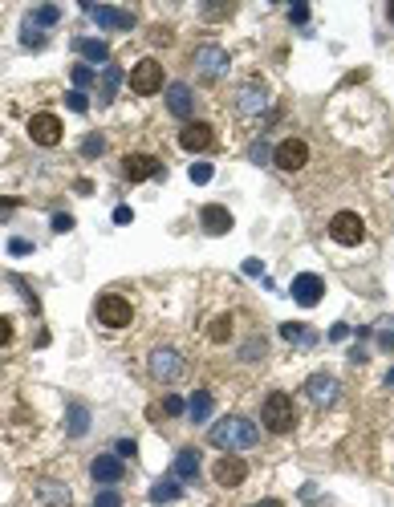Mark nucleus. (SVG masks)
<instances>
[{"instance_id": "4c0bfd02", "label": "nucleus", "mask_w": 394, "mask_h": 507, "mask_svg": "<svg viewBox=\"0 0 394 507\" xmlns=\"http://www.w3.org/2000/svg\"><path fill=\"white\" fill-rule=\"evenodd\" d=\"M289 20H293V25H305V20H309V4H293V8H289Z\"/></svg>"}, {"instance_id": "de8ad7c7", "label": "nucleus", "mask_w": 394, "mask_h": 507, "mask_svg": "<svg viewBox=\"0 0 394 507\" xmlns=\"http://www.w3.org/2000/svg\"><path fill=\"white\" fill-rule=\"evenodd\" d=\"M13 207H17V199H0V219H4V215H13Z\"/></svg>"}, {"instance_id": "473e14b6", "label": "nucleus", "mask_w": 394, "mask_h": 507, "mask_svg": "<svg viewBox=\"0 0 394 507\" xmlns=\"http://www.w3.org/2000/svg\"><path fill=\"white\" fill-rule=\"evenodd\" d=\"M212 175H215L212 163H196L191 166V183H212Z\"/></svg>"}, {"instance_id": "9d476101", "label": "nucleus", "mask_w": 394, "mask_h": 507, "mask_svg": "<svg viewBox=\"0 0 394 507\" xmlns=\"http://www.w3.org/2000/svg\"><path fill=\"white\" fill-rule=\"evenodd\" d=\"M29 138L37 147H57L61 142V118L57 114H33L29 118Z\"/></svg>"}, {"instance_id": "2eb2a0df", "label": "nucleus", "mask_w": 394, "mask_h": 507, "mask_svg": "<svg viewBox=\"0 0 394 507\" xmlns=\"http://www.w3.org/2000/svg\"><path fill=\"white\" fill-rule=\"evenodd\" d=\"M85 13L98 20L102 29H134V13H126V8H110V4H85Z\"/></svg>"}, {"instance_id": "aec40b11", "label": "nucleus", "mask_w": 394, "mask_h": 507, "mask_svg": "<svg viewBox=\"0 0 394 507\" xmlns=\"http://www.w3.org/2000/svg\"><path fill=\"white\" fill-rule=\"evenodd\" d=\"M167 110L175 118H191V110H196V94H191V85H167Z\"/></svg>"}, {"instance_id": "f8f14e48", "label": "nucleus", "mask_w": 394, "mask_h": 507, "mask_svg": "<svg viewBox=\"0 0 394 507\" xmlns=\"http://www.w3.org/2000/svg\"><path fill=\"white\" fill-rule=\"evenodd\" d=\"M273 159H277L280 171H301V166L309 163V147H305L301 138H285V142L273 150Z\"/></svg>"}, {"instance_id": "f704fd0d", "label": "nucleus", "mask_w": 394, "mask_h": 507, "mask_svg": "<svg viewBox=\"0 0 394 507\" xmlns=\"http://www.w3.org/2000/svg\"><path fill=\"white\" fill-rule=\"evenodd\" d=\"M90 82H94V69H90V66H73V85H78V90H85Z\"/></svg>"}, {"instance_id": "79ce46f5", "label": "nucleus", "mask_w": 394, "mask_h": 507, "mask_svg": "<svg viewBox=\"0 0 394 507\" xmlns=\"http://www.w3.org/2000/svg\"><path fill=\"white\" fill-rule=\"evenodd\" d=\"M203 17H232V4H208Z\"/></svg>"}, {"instance_id": "09e8293b", "label": "nucleus", "mask_w": 394, "mask_h": 507, "mask_svg": "<svg viewBox=\"0 0 394 507\" xmlns=\"http://www.w3.org/2000/svg\"><path fill=\"white\" fill-rule=\"evenodd\" d=\"M252 507H285L280 499H261V503H252Z\"/></svg>"}, {"instance_id": "58836bf2", "label": "nucleus", "mask_w": 394, "mask_h": 507, "mask_svg": "<svg viewBox=\"0 0 394 507\" xmlns=\"http://www.w3.org/2000/svg\"><path fill=\"white\" fill-rule=\"evenodd\" d=\"M248 154H252V163H264L273 150H268V142H252V150H248Z\"/></svg>"}, {"instance_id": "a211bd4d", "label": "nucleus", "mask_w": 394, "mask_h": 507, "mask_svg": "<svg viewBox=\"0 0 394 507\" xmlns=\"http://www.w3.org/2000/svg\"><path fill=\"white\" fill-rule=\"evenodd\" d=\"M199 224H203L208 236H228L232 231V212L224 207V203H208V207L199 212Z\"/></svg>"}, {"instance_id": "4be33fe9", "label": "nucleus", "mask_w": 394, "mask_h": 507, "mask_svg": "<svg viewBox=\"0 0 394 507\" xmlns=\"http://www.w3.org/2000/svg\"><path fill=\"white\" fill-rule=\"evenodd\" d=\"M73 49L82 53L85 61H94V66H106V61H110V45L98 41V37H78V41H73Z\"/></svg>"}, {"instance_id": "412c9836", "label": "nucleus", "mask_w": 394, "mask_h": 507, "mask_svg": "<svg viewBox=\"0 0 394 507\" xmlns=\"http://www.w3.org/2000/svg\"><path fill=\"white\" fill-rule=\"evenodd\" d=\"M175 479L179 483H196L199 479V451H191V446H183L179 455H175Z\"/></svg>"}, {"instance_id": "c756f323", "label": "nucleus", "mask_w": 394, "mask_h": 507, "mask_svg": "<svg viewBox=\"0 0 394 507\" xmlns=\"http://www.w3.org/2000/svg\"><path fill=\"white\" fill-rule=\"evenodd\" d=\"M183 410H187V406H183V398H179V393H167V398H163V406H155L150 414H167V418H179Z\"/></svg>"}, {"instance_id": "f03ea898", "label": "nucleus", "mask_w": 394, "mask_h": 507, "mask_svg": "<svg viewBox=\"0 0 394 507\" xmlns=\"http://www.w3.org/2000/svg\"><path fill=\"white\" fill-rule=\"evenodd\" d=\"M261 418H264V430H273V434H289V430L297 426L293 398H289V393H280V390H273L268 398H264Z\"/></svg>"}, {"instance_id": "1a4fd4ad", "label": "nucleus", "mask_w": 394, "mask_h": 507, "mask_svg": "<svg viewBox=\"0 0 394 507\" xmlns=\"http://www.w3.org/2000/svg\"><path fill=\"white\" fill-rule=\"evenodd\" d=\"M33 499H37V507H69L73 503V491L66 483H57V479H37Z\"/></svg>"}, {"instance_id": "bb28decb", "label": "nucleus", "mask_w": 394, "mask_h": 507, "mask_svg": "<svg viewBox=\"0 0 394 507\" xmlns=\"http://www.w3.org/2000/svg\"><path fill=\"white\" fill-rule=\"evenodd\" d=\"M232 329H236L232 312H220V317L212 321V329H208V337H212L215 345H224V341H232Z\"/></svg>"}, {"instance_id": "7c9ffc66", "label": "nucleus", "mask_w": 394, "mask_h": 507, "mask_svg": "<svg viewBox=\"0 0 394 507\" xmlns=\"http://www.w3.org/2000/svg\"><path fill=\"white\" fill-rule=\"evenodd\" d=\"M102 150H106V138H102V134H85V142H82V154H85V159H98Z\"/></svg>"}, {"instance_id": "c85d7f7f", "label": "nucleus", "mask_w": 394, "mask_h": 507, "mask_svg": "<svg viewBox=\"0 0 394 507\" xmlns=\"http://www.w3.org/2000/svg\"><path fill=\"white\" fill-rule=\"evenodd\" d=\"M118 82H122V69H118V66H106V78H102V102L114 98Z\"/></svg>"}, {"instance_id": "a18cd8bd", "label": "nucleus", "mask_w": 394, "mask_h": 507, "mask_svg": "<svg viewBox=\"0 0 394 507\" xmlns=\"http://www.w3.org/2000/svg\"><path fill=\"white\" fill-rule=\"evenodd\" d=\"M350 337V325H333L329 329V341H345Z\"/></svg>"}, {"instance_id": "6e6552de", "label": "nucleus", "mask_w": 394, "mask_h": 507, "mask_svg": "<svg viewBox=\"0 0 394 507\" xmlns=\"http://www.w3.org/2000/svg\"><path fill=\"white\" fill-rule=\"evenodd\" d=\"M321 293H326V280L317 276V272H297L293 284H289V296H293L297 305H305V309H313L321 300Z\"/></svg>"}, {"instance_id": "c9c22d12", "label": "nucleus", "mask_w": 394, "mask_h": 507, "mask_svg": "<svg viewBox=\"0 0 394 507\" xmlns=\"http://www.w3.org/2000/svg\"><path fill=\"white\" fill-rule=\"evenodd\" d=\"M94 507H122V495L118 491H102L98 499H94Z\"/></svg>"}, {"instance_id": "ddd939ff", "label": "nucleus", "mask_w": 394, "mask_h": 507, "mask_svg": "<svg viewBox=\"0 0 394 507\" xmlns=\"http://www.w3.org/2000/svg\"><path fill=\"white\" fill-rule=\"evenodd\" d=\"M305 393H309L317 406H333V402L342 398V386H338V377H329V374H313L309 381H305Z\"/></svg>"}, {"instance_id": "6ab92c4d", "label": "nucleus", "mask_w": 394, "mask_h": 507, "mask_svg": "<svg viewBox=\"0 0 394 507\" xmlns=\"http://www.w3.org/2000/svg\"><path fill=\"white\" fill-rule=\"evenodd\" d=\"M90 475H94V483H118L122 475H126V467H122V458L118 455H98L94 463H90Z\"/></svg>"}, {"instance_id": "8fccbe9b", "label": "nucleus", "mask_w": 394, "mask_h": 507, "mask_svg": "<svg viewBox=\"0 0 394 507\" xmlns=\"http://www.w3.org/2000/svg\"><path fill=\"white\" fill-rule=\"evenodd\" d=\"M386 381H390V386H394V369H390V374H386Z\"/></svg>"}, {"instance_id": "393cba45", "label": "nucleus", "mask_w": 394, "mask_h": 507, "mask_svg": "<svg viewBox=\"0 0 394 507\" xmlns=\"http://www.w3.org/2000/svg\"><path fill=\"white\" fill-rule=\"evenodd\" d=\"M280 337L285 341L301 345V349H309V345H317V333H313L309 325H297V321H289V325H280Z\"/></svg>"}, {"instance_id": "7ed1b4c3", "label": "nucleus", "mask_w": 394, "mask_h": 507, "mask_svg": "<svg viewBox=\"0 0 394 507\" xmlns=\"http://www.w3.org/2000/svg\"><path fill=\"white\" fill-rule=\"evenodd\" d=\"M147 365H150V377H155V381H163V386H175V381L187 374V361H183V353H179V349H171V345L150 349Z\"/></svg>"}, {"instance_id": "39448f33", "label": "nucleus", "mask_w": 394, "mask_h": 507, "mask_svg": "<svg viewBox=\"0 0 394 507\" xmlns=\"http://www.w3.org/2000/svg\"><path fill=\"white\" fill-rule=\"evenodd\" d=\"M131 90L138 94V98L159 94V90H163V66H159L155 57H143V61L131 69Z\"/></svg>"}, {"instance_id": "5701e85b", "label": "nucleus", "mask_w": 394, "mask_h": 507, "mask_svg": "<svg viewBox=\"0 0 394 507\" xmlns=\"http://www.w3.org/2000/svg\"><path fill=\"white\" fill-rule=\"evenodd\" d=\"M66 430H69V439H85V434H90V406H85V402H73V406H69Z\"/></svg>"}, {"instance_id": "c03bdc74", "label": "nucleus", "mask_w": 394, "mask_h": 507, "mask_svg": "<svg viewBox=\"0 0 394 507\" xmlns=\"http://www.w3.org/2000/svg\"><path fill=\"white\" fill-rule=\"evenodd\" d=\"M244 276H264V264L261 260H244Z\"/></svg>"}, {"instance_id": "e433bc0d", "label": "nucleus", "mask_w": 394, "mask_h": 507, "mask_svg": "<svg viewBox=\"0 0 394 507\" xmlns=\"http://www.w3.org/2000/svg\"><path fill=\"white\" fill-rule=\"evenodd\" d=\"M114 455H118V458H134V455H138V446H134V439H118Z\"/></svg>"}, {"instance_id": "f257e3e1", "label": "nucleus", "mask_w": 394, "mask_h": 507, "mask_svg": "<svg viewBox=\"0 0 394 507\" xmlns=\"http://www.w3.org/2000/svg\"><path fill=\"white\" fill-rule=\"evenodd\" d=\"M256 442H261L256 422H248V418H240V414H228V418H220V422L212 426V446L228 451V455L248 451V446H256Z\"/></svg>"}, {"instance_id": "37998d69", "label": "nucleus", "mask_w": 394, "mask_h": 507, "mask_svg": "<svg viewBox=\"0 0 394 507\" xmlns=\"http://www.w3.org/2000/svg\"><path fill=\"white\" fill-rule=\"evenodd\" d=\"M8 252H13V256H29V252H33V244H29V240H13V244H8Z\"/></svg>"}, {"instance_id": "ea45409f", "label": "nucleus", "mask_w": 394, "mask_h": 507, "mask_svg": "<svg viewBox=\"0 0 394 507\" xmlns=\"http://www.w3.org/2000/svg\"><path fill=\"white\" fill-rule=\"evenodd\" d=\"M69 228H73V215H66V212L53 215V231H69Z\"/></svg>"}, {"instance_id": "49530a36", "label": "nucleus", "mask_w": 394, "mask_h": 507, "mask_svg": "<svg viewBox=\"0 0 394 507\" xmlns=\"http://www.w3.org/2000/svg\"><path fill=\"white\" fill-rule=\"evenodd\" d=\"M131 219H134L131 207H114V224H131Z\"/></svg>"}, {"instance_id": "f3484780", "label": "nucleus", "mask_w": 394, "mask_h": 507, "mask_svg": "<svg viewBox=\"0 0 394 507\" xmlns=\"http://www.w3.org/2000/svg\"><path fill=\"white\" fill-rule=\"evenodd\" d=\"M159 171H163V166H159V159H155V154H126V159H122V175H126L131 183L155 179Z\"/></svg>"}, {"instance_id": "0eeeda50", "label": "nucleus", "mask_w": 394, "mask_h": 507, "mask_svg": "<svg viewBox=\"0 0 394 507\" xmlns=\"http://www.w3.org/2000/svg\"><path fill=\"white\" fill-rule=\"evenodd\" d=\"M232 66V57L220 45H199L196 49V69H199V78L203 82H215V78H224Z\"/></svg>"}, {"instance_id": "a19ab883", "label": "nucleus", "mask_w": 394, "mask_h": 507, "mask_svg": "<svg viewBox=\"0 0 394 507\" xmlns=\"http://www.w3.org/2000/svg\"><path fill=\"white\" fill-rule=\"evenodd\" d=\"M8 341H13V321H8V317H0V349H4Z\"/></svg>"}, {"instance_id": "2f4dec72", "label": "nucleus", "mask_w": 394, "mask_h": 507, "mask_svg": "<svg viewBox=\"0 0 394 507\" xmlns=\"http://www.w3.org/2000/svg\"><path fill=\"white\" fill-rule=\"evenodd\" d=\"M20 45H25V49H45V33H33V25L25 20V33H20Z\"/></svg>"}, {"instance_id": "72a5a7b5", "label": "nucleus", "mask_w": 394, "mask_h": 507, "mask_svg": "<svg viewBox=\"0 0 394 507\" xmlns=\"http://www.w3.org/2000/svg\"><path fill=\"white\" fill-rule=\"evenodd\" d=\"M66 106L73 110V114H85V110H90V102H85V94H82V90H73V94L66 98Z\"/></svg>"}, {"instance_id": "cd10ccee", "label": "nucleus", "mask_w": 394, "mask_h": 507, "mask_svg": "<svg viewBox=\"0 0 394 507\" xmlns=\"http://www.w3.org/2000/svg\"><path fill=\"white\" fill-rule=\"evenodd\" d=\"M57 20H61V8H53V4H41V8L29 13V25H41V29H45V25H57Z\"/></svg>"}, {"instance_id": "9b49d317", "label": "nucleus", "mask_w": 394, "mask_h": 507, "mask_svg": "<svg viewBox=\"0 0 394 507\" xmlns=\"http://www.w3.org/2000/svg\"><path fill=\"white\" fill-rule=\"evenodd\" d=\"M264 106H268V85L264 82H244L236 90V110L240 114H261Z\"/></svg>"}, {"instance_id": "a878e982", "label": "nucleus", "mask_w": 394, "mask_h": 507, "mask_svg": "<svg viewBox=\"0 0 394 507\" xmlns=\"http://www.w3.org/2000/svg\"><path fill=\"white\" fill-rule=\"evenodd\" d=\"M212 406H215V398L208 390H196L191 393V402H187V414L196 418V422H208L212 418Z\"/></svg>"}, {"instance_id": "b1692460", "label": "nucleus", "mask_w": 394, "mask_h": 507, "mask_svg": "<svg viewBox=\"0 0 394 507\" xmlns=\"http://www.w3.org/2000/svg\"><path fill=\"white\" fill-rule=\"evenodd\" d=\"M179 495H183V483L175 475H167V479H159V483L150 487V503H175Z\"/></svg>"}, {"instance_id": "3c124183", "label": "nucleus", "mask_w": 394, "mask_h": 507, "mask_svg": "<svg viewBox=\"0 0 394 507\" xmlns=\"http://www.w3.org/2000/svg\"><path fill=\"white\" fill-rule=\"evenodd\" d=\"M390 20H394V0H390Z\"/></svg>"}, {"instance_id": "dca6fc26", "label": "nucleus", "mask_w": 394, "mask_h": 507, "mask_svg": "<svg viewBox=\"0 0 394 507\" xmlns=\"http://www.w3.org/2000/svg\"><path fill=\"white\" fill-rule=\"evenodd\" d=\"M212 475H215V483H220V487H240V483L248 479V463H244V458H236V455H224L220 463H215Z\"/></svg>"}, {"instance_id": "4468645a", "label": "nucleus", "mask_w": 394, "mask_h": 507, "mask_svg": "<svg viewBox=\"0 0 394 507\" xmlns=\"http://www.w3.org/2000/svg\"><path fill=\"white\" fill-rule=\"evenodd\" d=\"M215 142V130L208 126V122H187L179 130V147L191 150V154H199V150H208Z\"/></svg>"}, {"instance_id": "20e7f679", "label": "nucleus", "mask_w": 394, "mask_h": 507, "mask_svg": "<svg viewBox=\"0 0 394 507\" xmlns=\"http://www.w3.org/2000/svg\"><path fill=\"white\" fill-rule=\"evenodd\" d=\"M94 312H98V321L106 329H126L134 321V305L126 300V296H118V293H102L98 305H94Z\"/></svg>"}, {"instance_id": "423d86ee", "label": "nucleus", "mask_w": 394, "mask_h": 507, "mask_svg": "<svg viewBox=\"0 0 394 507\" xmlns=\"http://www.w3.org/2000/svg\"><path fill=\"white\" fill-rule=\"evenodd\" d=\"M329 236H333V240H338L342 248H358L362 240H366L362 215H354V212H338L333 219H329Z\"/></svg>"}]
</instances>
